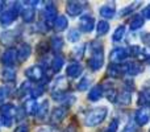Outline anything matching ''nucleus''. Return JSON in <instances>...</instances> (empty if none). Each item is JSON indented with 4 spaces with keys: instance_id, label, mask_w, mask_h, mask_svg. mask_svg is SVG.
Masks as SVG:
<instances>
[{
    "instance_id": "f257e3e1",
    "label": "nucleus",
    "mask_w": 150,
    "mask_h": 132,
    "mask_svg": "<svg viewBox=\"0 0 150 132\" xmlns=\"http://www.w3.org/2000/svg\"><path fill=\"white\" fill-rule=\"evenodd\" d=\"M108 115V108L107 107H98V108H93L86 115L84 118V123L88 127H95L99 126L101 122H104V119Z\"/></svg>"
},
{
    "instance_id": "20e7f679",
    "label": "nucleus",
    "mask_w": 150,
    "mask_h": 132,
    "mask_svg": "<svg viewBox=\"0 0 150 132\" xmlns=\"http://www.w3.org/2000/svg\"><path fill=\"white\" fill-rule=\"evenodd\" d=\"M128 56H129V53H128L127 49H124V48H115L109 53V60H111V62L113 65H119V64L124 62L127 60Z\"/></svg>"
},
{
    "instance_id": "37998d69",
    "label": "nucleus",
    "mask_w": 150,
    "mask_h": 132,
    "mask_svg": "<svg viewBox=\"0 0 150 132\" xmlns=\"http://www.w3.org/2000/svg\"><path fill=\"white\" fill-rule=\"evenodd\" d=\"M65 132H76V131H75V127H74V126H69V127L65 130Z\"/></svg>"
},
{
    "instance_id": "9d476101",
    "label": "nucleus",
    "mask_w": 150,
    "mask_h": 132,
    "mask_svg": "<svg viewBox=\"0 0 150 132\" xmlns=\"http://www.w3.org/2000/svg\"><path fill=\"white\" fill-rule=\"evenodd\" d=\"M16 58H17V53L15 49H7L4 53L1 54V62L5 66H12L16 62Z\"/></svg>"
},
{
    "instance_id": "4c0bfd02",
    "label": "nucleus",
    "mask_w": 150,
    "mask_h": 132,
    "mask_svg": "<svg viewBox=\"0 0 150 132\" xmlns=\"http://www.w3.org/2000/svg\"><path fill=\"white\" fill-rule=\"evenodd\" d=\"M136 131V126L133 122H129L127 126L124 127V130H122L121 132H134Z\"/></svg>"
},
{
    "instance_id": "f3484780",
    "label": "nucleus",
    "mask_w": 150,
    "mask_h": 132,
    "mask_svg": "<svg viewBox=\"0 0 150 132\" xmlns=\"http://www.w3.org/2000/svg\"><path fill=\"white\" fill-rule=\"evenodd\" d=\"M21 16H23L25 23H32V21L34 20V16H36L34 7H32V5H25V7L21 9Z\"/></svg>"
},
{
    "instance_id": "b1692460",
    "label": "nucleus",
    "mask_w": 150,
    "mask_h": 132,
    "mask_svg": "<svg viewBox=\"0 0 150 132\" xmlns=\"http://www.w3.org/2000/svg\"><path fill=\"white\" fill-rule=\"evenodd\" d=\"M125 33H127V28H125V25H119L116 28V31L113 32V34H112V40H113L115 42L121 41V40L124 39Z\"/></svg>"
},
{
    "instance_id": "473e14b6",
    "label": "nucleus",
    "mask_w": 150,
    "mask_h": 132,
    "mask_svg": "<svg viewBox=\"0 0 150 132\" xmlns=\"http://www.w3.org/2000/svg\"><path fill=\"white\" fill-rule=\"evenodd\" d=\"M140 103H146L150 102V87H145L142 90V93L140 94Z\"/></svg>"
},
{
    "instance_id": "dca6fc26",
    "label": "nucleus",
    "mask_w": 150,
    "mask_h": 132,
    "mask_svg": "<svg viewBox=\"0 0 150 132\" xmlns=\"http://www.w3.org/2000/svg\"><path fill=\"white\" fill-rule=\"evenodd\" d=\"M44 16L47 21H53L57 19L58 16V12H57V7H55L53 3H47L46 7L44 9Z\"/></svg>"
},
{
    "instance_id": "2f4dec72",
    "label": "nucleus",
    "mask_w": 150,
    "mask_h": 132,
    "mask_svg": "<svg viewBox=\"0 0 150 132\" xmlns=\"http://www.w3.org/2000/svg\"><path fill=\"white\" fill-rule=\"evenodd\" d=\"M67 39H69V41H70V42L79 41V39H80L79 31H78V29H70V31H69V33H67Z\"/></svg>"
},
{
    "instance_id": "4468645a",
    "label": "nucleus",
    "mask_w": 150,
    "mask_h": 132,
    "mask_svg": "<svg viewBox=\"0 0 150 132\" xmlns=\"http://www.w3.org/2000/svg\"><path fill=\"white\" fill-rule=\"evenodd\" d=\"M99 13L104 19H113L115 15H116V7H115L113 3L112 4H105L99 9Z\"/></svg>"
},
{
    "instance_id": "5701e85b",
    "label": "nucleus",
    "mask_w": 150,
    "mask_h": 132,
    "mask_svg": "<svg viewBox=\"0 0 150 132\" xmlns=\"http://www.w3.org/2000/svg\"><path fill=\"white\" fill-rule=\"evenodd\" d=\"M116 101L119 102L120 106H128V104H130V102H132V93H130L129 90L124 91V93H121V95L117 96Z\"/></svg>"
},
{
    "instance_id": "72a5a7b5",
    "label": "nucleus",
    "mask_w": 150,
    "mask_h": 132,
    "mask_svg": "<svg viewBox=\"0 0 150 132\" xmlns=\"http://www.w3.org/2000/svg\"><path fill=\"white\" fill-rule=\"evenodd\" d=\"M44 93H45L44 86H37V87H34V88H32V90H30V95H32V98H33V99L40 98V96H41Z\"/></svg>"
},
{
    "instance_id": "a19ab883",
    "label": "nucleus",
    "mask_w": 150,
    "mask_h": 132,
    "mask_svg": "<svg viewBox=\"0 0 150 132\" xmlns=\"http://www.w3.org/2000/svg\"><path fill=\"white\" fill-rule=\"evenodd\" d=\"M15 132H28V127H26L25 124H21V126H18V127L16 128Z\"/></svg>"
},
{
    "instance_id": "39448f33",
    "label": "nucleus",
    "mask_w": 150,
    "mask_h": 132,
    "mask_svg": "<svg viewBox=\"0 0 150 132\" xmlns=\"http://www.w3.org/2000/svg\"><path fill=\"white\" fill-rule=\"evenodd\" d=\"M95 28V20H93L92 16L90 15H83L79 19V29L84 33H90L93 31Z\"/></svg>"
},
{
    "instance_id": "c03bdc74",
    "label": "nucleus",
    "mask_w": 150,
    "mask_h": 132,
    "mask_svg": "<svg viewBox=\"0 0 150 132\" xmlns=\"http://www.w3.org/2000/svg\"><path fill=\"white\" fill-rule=\"evenodd\" d=\"M3 4H4V1H0V12H1V9H3Z\"/></svg>"
},
{
    "instance_id": "4be33fe9",
    "label": "nucleus",
    "mask_w": 150,
    "mask_h": 132,
    "mask_svg": "<svg viewBox=\"0 0 150 132\" xmlns=\"http://www.w3.org/2000/svg\"><path fill=\"white\" fill-rule=\"evenodd\" d=\"M1 78L4 82H13L16 79V71L12 67H5L1 71Z\"/></svg>"
},
{
    "instance_id": "412c9836",
    "label": "nucleus",
    "mask_w": 150,
    "mask_h": 132,
    "mask_svg": "<svg viewBox=\"0 0 150 132\" xmlns=\"http://www.w3.org/2000/svg\"><path fill=\"white\" fill-rule=\"evenodd\" d=\"M144 23H145V20H144L142 16L141 15H134L132 17V20H130V23H129L130 29H132V31H137V29L142 28Z\"/></svg>"
},
{
    "instance_id": "f8f14e48",
    "label": "nucleus",
    "mask_w": 150,
    "mask_h": 132,
    "mask_svg": "<svg viewBox=\"0 0 150 132\" xmlns=\"http://www.w3.org/2000/svg\"><path fill=\"white\" fill-rule=\"evenodd\" d=\"M16 53H17V58L20 61H25L29 58V56L32 54V48L29 44H26V42H24V44H21L20 46L17 48V50H16Z\"/></svg>"
},
{
    "instance_id": "ea45409f",
    "label": "nucleus",
    "mask_w": 150,
    "mask_h": 132,
    "mask_svg": "<svg viewBox=\"0 0 150 132\" xmlns=\"http://www.w3.org/2000/svg\"><path fill=\"white\" fill-rule=\"evenodd\" d=\"M28 88H30V83H29V82H24L23 86H21V93H20V95H23V94L25 93Z\"/></svg>"
},
{
    "instance_id": "49530a36",
    "label": "nucleus",
    "mask_w": 150,
    "mask_h": 132,
    "mask_svg": "<svg viewBox=\"0 0 150 132\" xmlns=\"http://www.w3.org/2000/svg\"><path fill=\"white\" fill-rule=\"evenodd\" d=\"M149 132H150V131H149Z\"/></svg>"
},
{
    "instance_id": "0eeeda50",
    "label": "nucleus",
    "mask_w": 150,
    "mask_h": 132,
    "mask_svg": "<svg viewBox=\"0 0 150 132\" xmlns=\"http://www.w3.org/2000/svg\"><path fill=\"white\" fill-rule=\"evenodd\" d=\"M25 75H26V78H29L30 81L38 82V81H41L42 78H44V70L40 66H30L25 70Z\"/></svg>"
},
{
    "instance_id": "6e6552de",
    "label": "nucleus",
    "mask_w": 150,
    "mask_h": 132,
    "mask_svg": "<svg viewBox=\"0 0 150 132\" xmlns=\"http://www.w3.org/2000/svg\"><path fill=\"white\" fill-rule=\"evenodd\" d=\"M83 9H84V5L80 1H67V4H66V11L73 17L79 16L83 12Z\"/></svg>"
},
{
    "instance_id": "c9c22d12",
    "label": "nucleus",
    "mask_w": 150,
    "mask_h": 132,
    "mask_svg": "<svg viewBox=\"0 0 150 132\" xmlns=\"http://www.w3.org/2000/svg\"><path fill=\"white\" fill-rule=\"evenodd\" d=\"M8 95H9V88L5 87V86H1L0 87V102L5 101L8 98Z\"/></svg>"
},
{
    "instance_id": "1a4fd4ad",
    "label": "nucleus",
    "mask_w": 150,
    "mask_h": 132,
    "mask_svg": "<svg viewBox=\"0 0 150 132\" xmlns=\"http://www.w3.org/2000/svg\"><path fill=\"white\" fill-rule=\"evenodd\" d=\"M66 114H67L66 107H57V108H54L52 111V115H50V122H52L53 124H58V123H61L63 119H65Z\"/></svg>"
},
{
    "instance_id": "aec40b11",
    "label": "nucleus",
    "mask_w": 150,
    "mask_h": 132,
    "mask_svg": "<svg viewBox=\"0 0 150 132\" xmlns=\"http://www.w3.org/2000/svg\"><path fill=\"white\" fill-rule=\"evenodd\" d=\"M47 110H49V102L47 101H44L41 104H38V107H37V112H36L37 119H40V120L45 119V116L47 115Z\"/></svg>"
},
{
    "instance_id": "393cba45",
    "label": "nucleus",
    "mask_w": 150,
    "mask_h": 132,
    "mask_svg": "<svg viewBox=\"0 0 150 132\" xmlns=\"http://www.w3.org/2000/svg\"><path fill=\"white\" fill-rule=\"evenodd\" d=\"M50 46H52V49L54 50V52H61V50H62V48H63L62 37H59V36L52 37V40H50Z\"/></svg>"
},
{
    "instance_id": "7ed1b4c3",
    "label": "nucleus",
    "mask_w": 150,
    "mask_h": 132,
    "mask_svg": "<svg viewBox=\"0 0 150 132\" xmlns=\"http://www.w3.org/2000/svg\"><path fill=\"white\" fill-rule=\"evenodd\" d=\"M16 114H17V111H16V107L13 106V104H11V103L5 104L1 108V116H0L1 124L4 126V127H11Z\"/></svg>"
},
{
    "instance_id": "bb28decb",
    "label": "nucleus",
    "mask_w": 150,
    "mask_h": 132,
    "mask_svg": "<svg viewBox=\"0 0 150 132\" xmlns=\"http://www.w3.org/2000/svg\"><path fill=\"white\" fill-rule=\"evenodd\" d=\"M96 31H98V36H104V34L108 33L109 31V24L108 21L105 20H100L98 24V26H96Z\"/></svg>"
},
{
    "instance_id": "2eb2a0df",
    "label": "nucleus",
    "mask_w": 150,
    "mask_h": 132,
    "mask_svg": "<svg viewBox=\"0 0 150 132\" xmlns=\"http://www.w3.org/2000/svg\"><path fill=\"white\" fill-rule=\"evenodd\" d=\"M82 73H83V67L78 62H73V64H70V65H67V67H66V74L71 78H78Z\"/></svg>"
},
{
    "instance_id": "423d86ee",
    "label": "nucleus",
    "mask_w": 150,
    "mask_h": 132,
    "mask_svg": "<svg viewBox=\"0 0 150 132\" xmlns=\"http://www.w3.org/2000/svg\"><path fill=\"white\" fill-rule=\"evenodd\" d=\"M150 120V108L149 107H142L137 110L134 115V122L140 126H145Z\"/></svg>"
},
{
    "instance_id": "f03ea898",
    "label": "nucleus",
    "mask_w": 150,
    "mask_h": 132,
    "mask_svg": "<svg viewBox=\"0 0 150 132\" xmlns=\"http://www.w3.org/2000/svg\"><path fill=\"white\" fill-rule=\"evenodd\" d=\"M92 56H91V58L88 60V66H90V69L92 70V71H98V70L101 69V66L104 65V54H103V48H101V44H99V42L93 41L92 44Z\"/></svg>"
},
{
    "instance_id": "6ab92c4d",
    "label": "nucleus",
    "mask_w": 150,
    "mask_h": 132,
    "mask_svg": "<svg viewBox=\"0 0 150 132\" xmlns=\"http://www.w3.org/2000/svg\"><path fill=\"white\" fill-rule=\"evenodd\" d=\"M67 25H69V21H67V19H66V16H63V15L57 16V19L54 20V29L57 32L65 31V29L67 28Z\"/></svg>"
},
{
    "instance_id": "58836bf2",
    "label": "nucleus",
    "mask_w": 150,
    "mask_h": 132,
    "mask_svg": "<svg viewBox=\"0 0 150 132\" xmlns=\"http://www.w3.org/2000/svg\"><path fill=\"white\" fill-rule=\"evenodd\" d=\"M74 58L75 60H78V58H80L82 57V54H83V46H78V48H74Z\"/></svg>"
},
{
    "instance_id": "cd10ccee",
    "label": "nucleus",
    "mask_w": 150,
    "mask_h": 132,
    "mask_svg": "<svg viewBox=\"0 0 150 132\" xmlns=\"http://www.w3.org/2000/svg\"><path fill=\"white\" fill-rule=\"evenodd\" d=\"M63 64H65V61H63V58L61 57V56H57V57L53 58L52 61V69L53 71H59L61 69H62Z\"/></svg>"
},
{
    "instance_id": "ddd939ff",
    "label": "nucleus",
    "mask_w": 150,
    "mask_h": 132,
    "mask_svg": "<svg viewBox=\"0 0 150 132\" xmlns=\"http://www.w3.org/2000/svg\"><path fill=\"white\" fill-rule=\"evenodd\" d=\"M16 17H17V13L13 12L12 9H7L5 12H3L1 15H0V24L7 26V25H9V24H12L13 21L16 20Z\"/></svg>"
},
{
    "instance_id": "c85d7f7f",
    "label": "nucleus",
    "mask_w": 150,
    "mask_h": 132,
    "mask_svg": "<svg viewBox=\"0 0 150 132\" xmlns=\"http://www.w3.org/2000/svg\"><path fill=\"white\" fill-rule=\"evenodd\" d=\"M90 83H91V78L90 77H83L82 79L79 81V83H78V90L79 91H84V90H88V87H90Z\"/></svg>"
},
{
    "instance_id": "c756f323",
    "label": "nucleus",
    "mask_w": 150,
    "mask_h": 132,
    "mask_svg": "<svg viewBox=\"0 0 150 132\" xmlns=\"http://www.w3.org/2000/svg\"><path fill=\"white\" fill-rule=\"evenodd\" d=\"M108 74L111 75L112 78H119L120 75L122 74V70H121V67H119L117 65H109Z\"/></svg>"
},
{
    "instance_id": "7c9ffc66",
    "label": "nucleus",
    "mask_w": 150,
    "mask_h": 132,
    "mask_svg": "<svg viewBox=\"0 0 150 132\" xmlns=\"http://www.w3.org/2000/svg\"><path fill=\"white\" fill-rule=\"evenodd\" d=\"M13 32H5V33L1 34V44L3 45H12V42L15 41V39H13Z\"/></svg>"
},
{
    "instance_id": "a878e982",
    "label": "nucleus",
    "mask_w": 150,
    "mask_h": 132,
    "mask_svg": "<svg viewBox=\"0 0 150 132\" xmlns=\"http://www.w3.org/2000/svg\"><path fill=\"white\" fill-rule=\"evenodd\" d=\"M37 107H38V104H37V102L34 101V99L26 101V103H25V114H28V115H36Z\"/></svg>"
},
{
    "instance_id": "9b49d317",
    "label": "nucleus",
    "mask_w": 150,
    "mask_h": 132,
    "mask_svg": "<svg viewBox=\"0 0 150 132\" xmlns=\"http://www.w3.org/2000/svg\"><path fill=\"white\" fill-rule=\"evenodd\" d=\"M122 71L127 73L128 75L134 77V75H138L141 71H142V66L137 62H128L124 65V67H122Z\"/></svg>"
},
{
    "instance_id": "79ce46f5",
    "label": "nucleus",
    "mask_w": 150,
    "mask_h": 132,
    "mask_svg": "<svg viewBox=\"0 0 150 132\" xmlns=\"http://www.w3.org/2000/svg\"><path fill=\"white\" fill-rule=\"evenodd\" d=\"M144 16H145L146 19H150V5L144 9Z\"/></svg>"
},
{
    "instance_id": "f704fd0d",
    "label": "nucleus",
    "mask_w": 150,
    "mask_h": 132,
    "mask_svg": "<svg viewBox=\"0 0 150 132\" xmlns=\"http://www.w3.org/2000/svg\"><path fill=\"white\" fill-rule=\"evenodd\" d=\"M138 56H140V57H142L144 60H150V46L141 48Z\"/></svg>"
},
{
    "instance_id": "e433bc0d",
    "label": "nucleus",
    "mask_w": 150,
    "mask_h": 132,
    "mask_svg": "<svg viewBox=\"0 0 150 132\" xmlns=\"http://www.w3.org/2000/svg\"><path fill=\"white\" fill-rule=\"evenodd\" d=\"M117 127H119V122H117V119H113L104 132H117Z\"/></svg>"
},
{
    "instance_id": "a211bd4d",
    "label": "nucleus",
    "mask_w": 150,
    "mask_h": 132,
    "mask_svg": "<svg viewBox=\"0 0 150 132\" xmlns=\"http://www.w3.org/2000/svg\"><path fill=\"white\" fill-rule=\"evenodd\" d=\"M101 95H103V86H100V85L93 86L90 90V93H88V101L98 102L101 98Z\"/></svg>"
},
{
    "instance_id": "a18cd8bd",
    "label": "nucleus",
    "mask_w": 150,
    "mask_h": 132,
    "mask_svg": "<svg viewBox=\"0 0 150 132\" xmlns=\"http://www.w3.org/2000/svg\"><path fill=\"white\" fill-rule=\"evenodd\" d=\"M148 36L150 37V34H148ZM146 41H149V42H150V39H148V40H146Z\"/></svg>"
}]
</instances>
